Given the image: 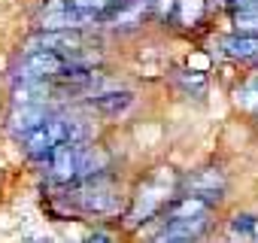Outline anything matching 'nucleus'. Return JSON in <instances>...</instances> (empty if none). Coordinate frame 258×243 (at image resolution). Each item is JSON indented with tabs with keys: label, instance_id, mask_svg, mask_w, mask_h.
I'll return each instance as SVG.
<instances>
[{
	"label": "nucleus",
	"instance_id": "1",
	"mask_svg": "<svg viewBox=\"0 0 258 243\" xmlns=\"http://www.w3.org/2000/svg\"><path fill=\"white\" fill-rule=\"evenodd\" d=\"M109 158L103 149L88 143H61L49 155V179L61 186H73L91 176H100L106 170Z\"/></svg>",
	"mask_w": 258,
	"mask_h": 243
},
{
	"label": "nucleus",
	"instance_id": "2",
	"mask_svg": "<svg viewBox=\"0 0 258 243\" xmlns=\"http://www.w3.org/2000/svg\"><path fill=\"white\" fill-rule=\"evenodd\" d=\"M91 137V128L82 118L73 115H49L43 125H37L31 134H25V152L31 158H49L52 149L61 143H85Z\"/></svg>",
	"mask_w": 258,
	"mask_h": 243
},
{
	"label": "nucleus",
	"instance_id": "3",
	"mask_svg": "<svg viewBox=\"0 0 258 243\" xmlns=\"http://www.w3.org/2000/svg\"><path fill=\"white\" fill-rule=\"evenodd\" d=\"M176 192H179L176 173H173L170 167H158V170L137 189L127 219H131V222H146V219H152L155 213H161V210L173 201Z\"/></svg>",
	"mask_w": 258,
	"mask_h": 243
},
{
	"label": "nucleus",
	"instance_id": "4",
	"mask_svg": "<svg viewBox=\"0 0 258 243\" xmlns=\"http://www.w3.org/2000/svg\"><path fill=\"white\" fill-rule=\"evenodd\" d=\"M70 201H73L76 210H82V213H88V216H112V213H118V207H121L118 189H115L109 179H103V176L82 179V183L73 189Z\"/></svg>",
	"mask_w": 258,
	"mask_h": 243
},
{
	"label": "nucleus",
	"instance_id": "5",
	"mask_svg": "<svg viewBox=\"0 0 258 243\" xmlns=\"http://www.w3.org/2000/svg\"><path fill=\"white\" fill-rule=\"evenodd\" d=\"M225 189H228V179L219 167H201V170H195L191 176H185L179 183V192L185 198H198L210 207L225 198Z\"/></svg>",
	"mask_w": 258,
	"mask_h": 243
},
{
	"label": "nucleus",
	"instance_id": "6",
	"mask_svg": "<svg viewBox=\"0 0 258 243\" xmlns=\"http://www.w3.org/2000/svg\"><path fill=\"white\" fill-rule=\"evenodd\" d=\"M64 7L73 10L85 28L88 25H100V22H109L121 7H124V0H64Z\"/></svg>",
	"mask_w": 258,
	"mask_h": 243
},
{
	"label": "nucleus",
	"instance_id": "7",
	"mask_svg": "<svg viewBox=\"0 0 258 243\" xmlns=\"http://www.w3.org/2000/svg\"><path fill=\"white\" fill-rule=\"evenodd\" d=\"M210 219H170L152 243H195L207 231Z\"/></svg>",
	"mask_w": 258,
	"mask_h": 243
},
{
	"label": "nucleus",
	"instance_id": "8",
	"mask_svg": "<svg viewBox=\"0 0 258 243\" xmlns=\"http://www.w3.org/2000/svg\"><path fill=\"white\" fill-rule=\"evenodd\" d=\"M49 115H52V112L46 109V103L16 106V112H13V131H16V134H31L37 125H43Z\"/></svg>",
	"mask_w": 258,
	"mask_h": 243
},
{
	"label": "nucleus",
	"instance_id": "9",
	"mask_svg": "<svg viewBox=\"0 0 258 243\" xmlns=\"http://www.w3.org/2000/svg\"><path fill=\"white\" fill-rule=\"evenodd\" d=\"M131 91H100V94H94L91 97V106L94 109H100V112H106V115H118L121 109H127L131 106Z\"/></svg>",
	"mask_w": 258,
	"mask_h": 243
},
{
	"label": "nucleus",
	"instance_id": "10",
	"mask_svg": "<svg viewBox=\"0 0 258 243\" xmlns=\"http://www.w3.org/2000/svg\"><path fill=\"white\" fill-rule=\"evenodd\" d=\"M222 52L228 58H240V61H249V58H258V37H225L222 40Z\"/></svg>",
	"mask_w": 258,
	"mask_h": 243
},
{
	"label": "nucleus",
	"instance_id": "11",
	"mask_svg": "<svg viewBox=\"0 0 258 243\" xmlns=\"http://www.w3.org/2000/svg\"><path fill=\"white\" fill-rule=\"evenodd\" d=\"M234 103L246 112H255L258 115V73H252L237 91H234Z\"/></svg>",
	"mask_w": 258,
	"mask_h": 243
},
{
	"label": "nucleus",
	"instance_id": "12",
	"mask_svg": "<svg viewBox=\"0 0 258 243\" xmlns=\"http://www.w3.org/2000/svg\"><path fill=\"white\" fill-rule=\"evenodd\" d=\"M173 7H176V22L182 25V28H191V25H198L201 22V16H204V0H173Z\"/></svg>",
	"mask_w": 258,
	"mask_h": 243
},
{
	"label": "nucleus",
	"instance_id": "13",
	"mask_svg": "<svg viewBox=\"0 0 258 243\" xmlns=\"http://www.w3.org/2000/svg\"><path fill=\"white\" fill-rule=\"evenodd\" d=\"M234 31L237 37H258V7L234 10Z\"/></svg>",
	"mask_w": 258,
	"mask_h": 243
},
{
	"label": "nucleus",
	"instance_id": "14",
	"mask_svg": "<svg viewBox=\"0 0 258 243\" xmlns=\"http://www.w3.org/2000/svg\"><path fill=\"white\" fill-rule=\"evenodd\" d=\"M255 228H258V219L255 216H249V213H243V216H234V222H231V231L234 234H255Z\"/></svg>",
	"mask_w": 258,
	"mask_h": 243
},
{
	"label": "nucleus",
	"instance_id": "15",
	"mask_svg": "<svg viewBox=\"0 0 258 243\" xmlns=\"http://www.w3.org/2000/svg\"><path fill=\"white\" fill-rule=\"evenodd\" d=\"M234 10H246V7H258V0H231Z\"/></svg>",
	"mask_w": 258,
	"mask_h": 243
},
{
	"label": "nucleus",
	"instance_id": "16",
	"mask_svg": "<svg viewBox=\"0 0 258 243\" xmlns=\"http://www.w3.org/2000/svg\"><path fill=\"white\" fill-rule=\"evenodd\" d=\"M85 243H109V237H106V234H91Z\"/></svg>",
	"mask_w": 258,
	"mask_h": 243
}]
</instances>
